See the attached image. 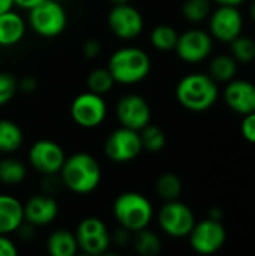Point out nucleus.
Wrapping results in <instances>:
<instances>
[{
    "mask_svg": "<svg viewBox=\"0 0 255 256\" xmlns=\"http://www.w3.org/2000/svg\"><path fill=\"white\" fill-rule=\"evenodd\" d=\"M63 188L62 180L59 177V174L56 176H42V192L48 194V195H56L60 189Z\"/></svg>",
    "mask_w": 255,
    "mask_h": 256,
    "instance_id": "obj_35",
    "label": "nucleus"
},
{
    "mask_svg": "<svg viewBox=\"0 0 255 256\" xmlns=\"http://www.w3.org/2000/svg\"><path fill=\"white\" fill-rule=\"evenodd\" d=\"M132 249L135 254L140 256H156L161 254L162 249V242L159 236L149 228H144L141 231H137L132 234V242H131Z\"/></svg>",
    "mask_w": 255,
    "mask_h": 256,
    "instance_id": "obj_23",
    "label": "nucleus"
},
{
    "mask_svg": "<svg viewBox=\"0 0 255 256\" xmlns=\"http://www.w3.org/2000/svg\"><path fill=\"white\" fill-rule=\"evenodd\" d=\"M27 177V166L17 158L0 159V183L9 188L20 186Z\"/></svg>",
    "mask_w": 255,
    "mask_h": 256,
    "instance_id": "obj_22",
    "label": "nucleus"
},
{
    "mask_svg": "<svg viewBox=\"0 0 255 256\" xmlns=\"http://www.w3.org/2000/svg\"><path fill=\"white\" fill-rule=\"evenodd\" d=\"M113 216L119 226L132 234L149 228L155 212L152 202L138 192H123L113 202Z\"/></svg>",
    "mask_w": 255,
    "mask_h": 256,
    "instance_id": "obj_4",
    "label": "nucleus"
},
{
    "mask_svg": "<svg viewBox=\"0 0 255 256\" xmlns=\"http://www.w3.org/2000/svg\"><path fill=\"white\" fill-rule=\"evenodd\" d=\"M24 222L23 202L14 195L0 194V234L11 236Z\"/></svg>",
    "mask_w": 255,
    "mask_h": 256,
    "instance_id": "obj_18",
    "label": "nucleus"
},
{
    "mask_svg": "<svg viewBox=\"0 0 255 256\" xmlns=\"http://www.w3.org/2000/svg\"><path fill=\"white\" fill-rule=\"evenodd\" d=\"M213 50V38L210 33L200 30V28H191L179 34L177 44H176V54L177 57L185 63H201L204 62Z\"/></svg>",
    "mask_w": 255,
    "mask_h": 256,
    "instance_id": "obj_14",
    "label": "nucleus"
},
{
    "mask_svg": "<svg viewBox=\"0 0 255 256\" xmlns=\"http://www.w3.org/2000/svg\"><path fill=\"white\" fill-rule=\"evenodd\" d=\"M45 248L51 256H74L80 252L75 232L65 228L53 231L47 238Z\"/></svg>",
    "mask_w": 255,
    "mask_h": 256,
    "instance_id": "obj_20",
    "label": "nucleus"
},
{
    "mask_svg": "<svg viewBox=\"0 0 255 256\" xmlns=\"http://www.w3.org/2000/svg\"><path fill=\"white\" fill-rule=\"evenodd\" d=\"M116 117L120 126L140 132L152 122V108L143 96L128 93L117 100Z\"/></svg>",
    "mask_w": 255,
    "mask_h": 256,
    "instance_id": "obj_13",
    "label": "nucleus"
},
{
    "mask_svg": "<svg viewBox=\"0 0 255 256\" xmlns=\"http://www.w3.org/2000/svg\"><path fill=\"white\" fill-rule=\"evenodd\" d=\"M237 74V62L233 56L221 54L212 58L209 64V75L216 82H230L236 78Z\"/></svg>",
    "mask_w": 255,
    "mask_h": 256,
    "instance_id": "obj_24",
    "label": "nucleus"
},
{
    "mask_svg": "<svg viewBox=\"0 0 255 256\" xmlns=\"http://www.w3.org/2000/svg\"><path fill=\"white\" fill-rule=\"evenodd\" d=\"M224 99L233 112L240 116L255 112V84L246 80H231L224 92Z\"/></svg>",
    "mask_w": 255,
    "mask_h": 256,
    "instance_id": "obj_17",
    "label": "nucleus"
},
{
    "mask_svg": "<svg viewBox=\"0 0 255 256\" xmlns=\"http://www.w3.org/2000/svg\"><path fill=\"white\" fill-rule=\"evenodd\" d=\"M36 88H38V81L35 80V76L27 75V76H23L21 80H18V92L30 94V93L36 92Z\"/></svg>",
    "mask_w": 255,
    "mask_h": 256,
    "instance_id": "obj_38",
    "label": "nucleus"
},
{
    "mask_svg": "<svg viewBox=\"0 0 255 256\" xmlns=\"http://www.w3.org/2000/svg\"><path fill=\"white\" fill-rule=\"evenodd\" d=\"M251 18L255 21V0L252 2V4H251Z\"/></svg>",
    "mask_w": 255,
    "mask_h": 256,
    "instance_id": "obj_44",
    "label": "nucleus"
},
{
    "mask_svg": "<svg viewBox=\"0 0 255 256\" xmlns=\"http://www.w3.org/2000/svg\"><path fill=\"white\" fill-rule=\"evenodd\" d=\"M75 238L78 243V250L84 255H105L111 248V232L107 224L96 216L84 218L78 224Z\"/></svg>",
    "mask_w": 255,
    "mask_h": 256,
    "instance_id": "obj_6",
    "label": "nucleus"
},
{
    "mask_svg": "<svg viewBox=\"0 0 255 256\" xmlns=\"http://www.w3.org/2000/svg\"><path fill=\"white\" fill-rule=\"evenodd\" d=\"M212 12V0H185L182 4V14L189 22H203Z\"/></svg>",
    "mask_w": 255,
    "mask_h": 256,
    "instance_id": "obj_29",
    "label": "nucleus"
},
{
    "mask_svg": "<svg viewBox=\"0 0 255 256\" xmlns=\"http://www.w3.org/2000/svg\"><path fill=\"white\" fill-rule=\"evenodd\" d=\"M195 222V214L191 207L179 200L165 201L158 213V225L161 231L171 238L188 237Z\"/></svg>",
    "mask_w": 255,
    "mask_h": 256,
    "instance_id": "obj_7",
    "label": "nucleus"
},
{
    "mask_svg": "<svg viewBox=\"0 0 255 256\" xmlns=\"http://www.w3.org/2000/svg\"><path fill=\"white\" fill-rule=\"evenodd\" d=\"M132 242V232L119 226L116 231L111 232V246H116V248H128Z\"/></svg>",
    "mask_w": 255,
    "mask_h": 256,
    "instance_id": "obj_32",
    "label": "nucleus"
},
{
    "mask_svg": "<svg viewBox=\"0 0 255 256\" xmlns=\"http://www.w3.org/2000/svg\"><path fill=\"white\" fill-rule=\"evenodd\" d=\"M110 32L122 40L137 39L144 30V18L141 12L129 3L113 4L107 15Z\"/></svg>",
    "mask_w": 255,
    "mask_h": 256,
    "instance_id": "obj_11",
    "label": "nucleus"
},
{
    "mask_svg": "<svg viewBox=\"0 0 255 256\" xmlns=\"http://www.w3.org/2000/svg\"><path fill=\"white\" fill-rule=\"evenodd\" d=\"M209 218H210V219H213V220H222V218H224V212H222L219 207H213V208H210V210H209Z\"/></svg>",
    "mask_w": 255,
    "mask_h": 256,
    "instance_id": "obj_41",
    "label": "nucleus"
},
{
    "mask_svg": "<svg viewBox=\"0 0 255 256\" xmlns=\"http://www.w3.org/2000/svg\"><path fill=\"white\" fill-rule=\"evenodd\" d=\"M188 238L194 252L200 255H213L224 248L227 242V230L221 220L207 218L201 222H195Z\"/></svg>",
    "mask_w": 255,
    "mask_h": 256,
    "instance_id": "obj_10",
    "label": "nucleus"
},
{
    "mask_svg": "<svg viewBox=\"0 0 255 256\" xmlns=\"http://www.w3.org/2000/svg\"><path fill=\"white\" fill-rule=\"evenodd\" d=\"M18 92V80L9 72H0V106L9 104Z\"/></svg>",
    "mask_w": 255,
    "mask_h": 256,
    "instance_id": "obj_31",
    "label": "nucleus"
},
{
    "mask_svg": "<svg viewBox=\"0 0 255 256\" xmlns=\"http://www.w3.org/2000/svg\"><path fill=\"white\" fill-rule=\"evenodd\" d=\"M243 16L239 8L234 6H218L209 15V30L210 36L219 42L230 44L237 36L242 34Z\"/></svg>",
    "mask_w": 255,
    "mask_h": 256,
    "instance_id": "obj_15",
    "label": "nucleus"
},
{
    "mask_svg": "<svg viewBox=\"0 0 255 256\" xmlns=\"http://www.w3.org/2000/svg\"><path fill=\"white\" fill-rule=\"evenodd\" d=\"M29 165L39 176H56L60 172L66 154L60 144L51 140H39L29 148Z\"/></svg>",
    "mask_w": 255,
    "mask_h": 256,
    "instance_id": "obj_12",
    "label": "nucleus"
},
{
    "mask_svg": "<svg viewBox=\"0 0 255 256\" xmlns=\"http://www.w3.org/2000/svg\"><path fill=\"white\" fill-rule=\"evenodd\" d=\"M182 192H183L182 180L173 172H165L159 176V178L156 180V194L162 201L179 200Z\"/></svg>",
    "mask_w": 255,
    "mask_h": 256,
    "instance_id": "obj_26",
    "label": "nucleus"
},
{
    "mask_svg": "<svg viewBox=\"0 0 255 256\" xmlns=\"http://www.w3.org/2000/svg\"><path fill=\"white\" fill-rule=\"evenodd\" d=\"M14 8V0H0V14L11 10Z\"/></svg>",
    "mask_w": 255,
    "mask_h": 256,
    "instance_id": "obj_42",
    "label": "nucleus"
},
{
    "mask_svg": "<svg viewBox=\"0 0 255 256\" xmlns=\"http://www.w3.org/2000/svg\"><path fill=\"white\" fill-rule=\"evenodd\" d=\"M141 152L143 146L140 132L123 126L113 130L104 142V153L114 164L132 162L140 156Z\"/></svg>",
    "mask_w": 255,
    "mask_h": 256,
    "instance_id": "obj_9",
    "label": "nucleus"
},
{
    "mask_svg": "<svg viewBox=\"0 0 255 256\" xmlns=\"http://www.w3.org/2000/svg\"><path fill=\"white\" fill-rule=\"evenodd\" d=\"M212 2L216 3L218 6H234V8H239L246 0H212Z\"/></svg>",
    "mask_w": 255,
    "mask_h": 256,
    "instance_id": "obj_40",
    "label": "nucleus"
},
{
    "mask_svg": "<svg viewBox=\"0 0 255 256\" xmlns=\"http://www.w3.org/2000/svg\"><path fill=\"white\" fill-rule=\"evenodd\" d=\"M59 177L63 188L69 192L75 195H89L99 188L102 170L92 154L80 152L66 156Z\"/></svg>",
    "mask_w": 255,
    "mask_h": 256,
    "instance_id": "obj_1",
    "label": "nucleus"
},
{
    "mask_svg": "<svg viewBox=\"0 0 255 256\" xmlns=\"http://www.w3.org/2000/svg\"><path fill=\"white\" fill-rule=\"evenodd\" d=\"M27 30V22L14 9L0 14V46L11 48L18 45Z\"/></svg>",
    "mask_w": 255,
    "mask_h": 256,
    "instance_id": "obj_19",
    "label": "nucleus"
},
{
    "mask_svg": "<svg viewBox=\"0 0 255 256\" xmlns=\"http://www.w3.org/2000/svg\"><path fill=\"white\" fill-rule=\"evenodd\" d=\"M86 84H87L89 92L104 96L113 90V87L116 86V81L107 68H96L87 75Z\"/></svg>",
    "mask_w": 255,
    "mask_h": 256,
    "instance_id": "obj_28",
    "label": "nucleus"
},
{
    "mask_svg": "<svg viewBox=\"0 0 255 256\" xmlns=\"http://www.w3.org/2000/svg\"><path fill=\"white\" fill-rule=\"evenodd\" d=\"M24 220L36 228H44L51 225L57 214H59V206L53 195L48 194H36L32 195L24 204Z\"/></svg>",
    "mask_w": 255,
    "mask_h": 256,
    "instance_id": "obj_16",
    "label": "nucleus"
},
{
    "mask_svg": "<svg viewBox=\"0 0 255 256\" xmlns=\"http://www.w3.org/2000/svg\"><path fill=\"white\" fill-rule=\"evenodd\" d=\"M69 112L77 126L83 129H96L105 122L108 108L104 96L87 90L74 98Z\"/></svg>",
    "mask_w": 255,
    "mask_h": 256,
    "instance_id": "obj_8",
    "label": "nucleus"
},
{
    "mask_svg": "<svg viewBox=\"0 0 255 256\" xmlns=\"http://www.w3.org/2000/svg\"><path fill=\"white\" fill-rule=\"evenodd\" d=\"M240 132H242V136L248 142L255 144V112L243 116L242 126H240Z\"/></svg>",
    "mask_w": 255,
    "mask_h": 256,
    "instance_id": "obj_34",
    "label": "nucleus"
},
{
    "mask_svg": "<svg viewBox=\"0 0 255 256\" xmlns=\"http://www.w3.org/2000/svg\"><path fill=\"white\" fill-rule=\"evenodd\" d=\"M219 96L218 82L209 74H189L176 87L177 102L188 111L204 112L210 110Z\"/></svg>",
    "mask_w": 255,
    "mask_h": 256,
    "instance_id": "obj_3",
    "label": "nucleus"
},
{
    "mask_svg": "<svg viewBox=\"0 0 255 256\" xmlns=\"http://www.w3.org/2000/svg\"><path fill=\"white\" fill-rule=\"evenodd\" d=\"M24 135L21 128L8 118H0V154H12L21 148Z\"/></svg>",
    "mask_w": 255,
    "mask_h": 256,
    "instance_id": "obj_21",
    "label": "nucleus"
},
{
    "mask_svg": "<svg viewBox=\"0 0 255 256\" xmlns=\"http://www.w3.org/2000/svg\"><path fill=\"white\" fill-rule=\"evenodd\" d=\"M18 248L17 244L9 238V236L0 234V256H17Z\"/></svg>",
    "mask_w": 255,
    "mask_h": 256,
    "instance_id": "obj_36",
    "label": "nucleus"
},
{
    "mask_svg": "<svg viewBox=\"0 0 255 256\" xmlns=\"http://www.w3.org/2000/svg\"><path fill=\"white\" fill-rule=\"evenodd\" d=\"M140 138H141L143 150H146L149 153H159L167 146L165 132L159 126L152 124V123H149L146 128H143L140 130Z\"/></svg>",
    "mask_w": 255,
    "mask_h": 256,
    "instance_id": "obj_27",
    "label": "nucleus"
},
{
    "mask_svg": "<svg viewBox=\"0 0 255 256\" xmlns=\"http://www.w3.org/2000/svg\"><path fill=\"white\" fill-rule=\"evenodd\" d=\"M42 0H14V6L20 8V9H32L33 6H36L38 3H41Z\"/></svg>",
    "mask_w": 255,
    "mask_h": 256,
    "instance_id": "obj_39",
    "label": "nucleus"
},
{
    "mask_svg": "<svg viewBox=\"0 0 255 256\" xmlns=\"http://www.w3.org/2000/svg\"><path fill=\"white\" fill-rule=\"evenodd\" d=\"M35 231H36V226H33V225H30V224H27V222L24 220V222L20 225V228L15 231V234L18 236L20 240L29 243V242H32V240L35 238V236H36Z\"/></svg>",
    "mask_w": 255,
    "mask_h": 256,
    "instance_id": "obj_37",
    "label": "nucleus"
},
{
    "mask_svg": "<svg viewBox=\"0 0 255 256\" xmlns=\"http://www.w3.org/2000/svg\"><path fill=\"white\" fill-rule=\"evenodd\" d=\"M230 48L237 63H251L255 60V40L249 36H237L230 42Z\"/></svg>",
    "mask_w": 255,
    "mask_h": 256,
    "instance_id": "obj_30",
    "label": "nucleus"
},
{
    "mask_svg": "<svg viewBox=\"0 0 255 256\" xmlns=\"http://www.w3.org/2000/svg\"><path fill=\"white\" fill-rule=\"evenodd\" d=\"M107 69L116 84L134 86L149 76L152 60L149 54L138 46H122L110 56Z\"/></svg>",
    "mask_w": 255,
    "mask_h": 256,
    "instance_id": "obj_2",
    "label": "nucleus"
},
{
    "mask_svg": "<svg viewBox=\"0 0 255 256\" xmlns=\"http://www.w3.org/2000/svg\"><path fill=\"white\" fill-rule=\"evenodd\" d=\"M113 4H123V3H129L131 0H110Z\"/></svg>",
    "mask_w": 255,
    "mask_h": 256,
    "instance_id": "obj_43",
    "label": "nucleus"
},
{
    "mask_svg": "<svg viewBox=\"0 0 255 256\" xmlns=\"http://www.w3.org/2000/svg\"><path fill=\"white\" fill-rule=\"evenodd\" d=\"M68 24L65 8L57 0H42L29 9L27 27L41 38L53 39L60 36Z\"/></svg>",
    "mask_w": 255,
    "mask_h": 256,
    "instance_id": "obj_5",
    "label": "nucleus"
},
{
    "mask_svg": "<svg viewBox=\"0 0 255 256\" xmlns=\"http://www.w3.org/2000/svg\"><path fill=\"white\" fill-rule=\"evenodd\" d=\"M102 51V44L99 39H95V38H89L83 42L81 45V52L86 58H96Z\"/></svg>",
    "mask_w": 255,
    "mask_h": 256,
    "instance_id": "obj_33",
    "label": "nucleus"
},
{
    "mask_svg": "<svg viewBox=\"0 0 255 256\" xmlns=\"http://www.w3.org/2000/svg\"><path fill=\"white\" fill-rule=\"evenodd\" d=\"M179 33L170 24H159L150 32V44L155 50L167 52L176 48Z\"/></svg>",
    "mask_w": 255,
    "mask_h": 256,
    "instance_id": "obj_25",
    "label": "nucleus"
}]
</instances>
